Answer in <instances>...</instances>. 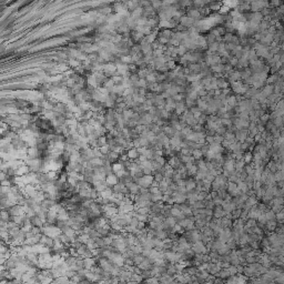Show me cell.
Segmentation results:
<instances>
[{
  "mask_svg": "<svg viewBox=\"0 0 284 284\" xmlns=\"http://www.w3.org/2000/svg\"><path fill=\"white\" fill-rule=\"evenodd\" d=\"M248 135H249V130H244V129H243V130H238L234 135H235L236 141H240V143H243L245 141V139L248 138Z\"/></svg>",
  "mask_w": 284,
  "mask_h": 284,
  "instance_id": "6da1fadb",
  "label": "cell"
},
{
  "mask_svg": "<svg viewBox=\"0 0 284 284\" xmlns=\"http://www.w3.org/2000/svg\"><path fill=\"white\" fill-rule=\"evenodd\" d=\"M213 218L214 219H222L225 216V212L223 211L221 206H214L213 209Z\"/></svg>",
  "mask_w": 284,
  "mask_h": 284,
  "instance_id": "7a4b0ae2",
  "label": "cell"
},
{
  "mask_svg": "<svg viewBox=\"0 0 284 284\" xmlns=\"http://www.w3.org/2000/svg\"><path fill=\"white\" fill-rule=\"evenodd\" d=\"M186 17H189L190 19H192V20L195 21V20H197V19L201 18V15H200V12H199V10L197 9H190Z\"/></svg>",
  "mask_w": 284,
  "mask_h": 284,
  "instance_id": "3957f363",
  "label": "cell"
},
{
  "mask_svg": "<svg viewBox=\"0 0 284 284\" xmlns=\"http://www.w3.org/2000/svg\"><path fill=\"white\" fill-rule=\"evenodd\" d=\"M186 105H184V102H176L175 103V112L178 116H180V114H182L183 112H186Z\"/></svg>",
  "mask_w": 284,
  "mask_h": 284,
  "instance_id": "277c9868",
  "label": "cell"
},
{
  "mask_svg": "<svg viewBox=\"0 0 284 284\" xmlns=\"http://www.w3.org/2000/svg\"><path fill=\"white\" fill-rule=\"evenodd\" d=\"M236 105H238L236 97H234V96H227V105H229L230 108L233 109Z\"/></svg>",
  "mask_w": 284,
  "mask_h": 284,
  "instance_id": "5b68a950",
  "label": "cell"
},
{
  "mask_svg": "<svg viewBox=\"0 0 284 284\" xmlns=\"http://www.w3.org/2000/svg\"><path fill=\"white\" fill-rule=\"evenodd\" d=\"M261 92L263 93L266 98H269L271 94H273V84H267L266 87H264L263 89L261 90Z\"/></svg>",
  "mask_w": 284,
  "mask_h": 284,
  "instance_id": "8992f818",
  "label": "cell"
},
{
  "mask_svg": "<svg viewBox=\"0 0 284 284\" xmlns=\"http://www.w3.org/2000/svg\"><path fill=\"white\" fill-rule=\"evenodd\" d=\"M216 86H218V89L223 90V89H227L229 83H227L223 78H219V79H216Z\"/></svg>",
  "mask_w": 284,
  "mask_h": 284,
  "instance_id": "52a82bcc",
  "label": "cell"
},
{
  "mask_svg": "<svg viewBox=\"0 0 284 284\" xmlns=\"http://www.w3.org/2000/svg\"><path fill=\"white\" fill-rule=\"evenodd\" d=\"M127 157L130 160H135V159L139 158V152H138V150L135 148H132V149H130L128 151V156Z\"/></svg>",
  "mask_w": 284,
  "mask_h": 284,
  "instance_id": "ba28073f",
  "label": "cell"
},
{
  "mask_svg": "<svg viewBox=\"0 0 284 284\" xmlns=\"http://www.w3.org/2000/svg\"><path fill=\"white\" fill-rule=\"evenodd\" d=\"M223 69H224V65L219 63V65H216V66L211 67V72H214V73L219 75V73H222V72H223Z\"/></svg>",
  "mask_w": 284,
  "mask_h": 284,
  "instance_id": "9c48e42d",
  "label": "cell"
},
{
  "mask_svg": "<svg viewBox=\"0 0 284 284\" xmlns=\"http://www.w3.org/2000/svg\"><path fill=\"white\" fill-rule=\"evenodd\" d=\"M146 259V257L143 256L142 254H135V256L132 257V260H133V263H135V265H140L142 262H143V260Z\"/></svg>",
  "mask_w": 284,
  "mask_h": 284,
  "instance_id": "30bf717a",
  "label": "cell"
},
{
  "mask_svg": "<svg viewBox=\"0 0 284 284\" xmlns=\"http://www.w3.org/2000/svg\"><path fill=\"white\" fill-rule=\"evenodd\" d=\"M264 216L266 218V221H271V220H275V213L273 212L271 209H267L264 212Z\"/></svg>",
  "mask_w": 284,
  "mask_h": 284,
  "instance_id": "8fae6325",
  "label": "cell"
},
{
  "mask_svg": "<svg viewBox=\"0 0 284 284\" xmlns=\"http://www.w3.org/2000/svg\"><path fill=\"white\" fill-rule=\"evenodd\" d=\"M191 156L193 157L194 160H201L202 157H203V153L201 152V150H192Z\"/></svg>",
  "mask_w": 284,
  "mask_h": 284,
  "instance_id": "7c38bea8",
  "label": "cell"
},
{
  "mask_svg": "<svg viewBox=\"0 0 284 284\" xmlns=\"http://www.w3.org/2000/svg\"><path fill=\"white\" fill-rule=\"evenodd\" d=\"M218 47H219V42H213V43H210L209 45V52L210 53L214 54V52H216L218 51Z\"/></svg>",
  "mask_w": 284,
  "mask_h": 284,
  "instance_id": "4fadbf2b",
  "label": "cell"
},
{
  "mask_svg": "<svg viewBox=\"0 0 284 284\" xmlns=\"http://www.w3.org/2000/svg\"><path fill=\"white\" fill-rule=\"evenodd\" d=\"M159 27L169 29V28H173V26H172V24L170 22V20H168V21H160V22H159Z\"/></svg>",
  "mask_w": 284,
  "mask_h": 284,
  "instance_id": "5bb4252c",
  "label": "cell"
},
{
  "mask_svg": "<svg viewBox=\"0 0 284 284\" xmlns=\"http://www.w3.org/2000/svg\"><path fill=\"white\" fill-rule=\"evenodd\" d=\"M188 52V49L184 47V46L180 45L179 47H178V56H180V57H183L184 54Z\"/></svg>",
  "mask_w": 284,
  "mask_h": 284,
  "instance_id": "9a60e30c",
  "label": "cell"
},
{
  "mask_svg": "<svg viewBox=\"0 0 284 284\" xmlns=\"http://www.w3.org/2000/svg\"><path fill=\"white\" fill-rule=\"evenodd\" d=\"M143 282H144V284H159V278L152 276V278H148V280H146V281H143Z\"/></svg>",
  "mask_w": 284,
  "mask_h": 284,
  "instance_id": "2e32d148",
  "label": "cell"
},
{
  "mask_svg": "<svg viewBox=\"0 0 284 284\" xmlns=\"http://www.w3.org/2000/svg\"><path fill=\"white\" fill-rule=\"evenodd\" d=\"M227 271L230 273V275H236L238 274V270H236V266L234 265H230L227 267Z\"/></svg>",
  "mask_w": 284,
  "mask_h": 284,
  "instance_id": "e0dca14e",
  "label": "cell"
},
{
  "mask_svg": "<svg viewBox=\"0 0 284 284\" xmlns=\"http://www.w3.org/2000/svg\"><path fill=\"white\" fill-rule=\"evenodd\" d=\"M223 140H224V138L222 137V135H214V143H218V144H221L222 142H223Z\"/></svg>",
  "mask_w": 284,
  "mask_h": 284,
  "instance_id": "ac0fdd59",
  "label": "cell"
},
{
  "mask_svg": "<svg viewBox=\"0 0 284 284\" xmlns=\"http://www.w3.org/2000/svg\"><path fill=\"white\" fill-rule=\"evenodd\" d=\"M180 5L183 7H186V6H190V5H192V2H190V1H183V2H180Z\"/></svg>",
  "mask_w": 284,
  "mask_h": 284,
  "instance_id": "d6986e66",
  "label": "cell"
},
{
  "mask_svg": "<svg viewBox=\"0 0 284 284\" xmlns=\"http://www.w3.org/2000/svg\"><path fill=\"white\" fill-rule=\"evenodd\" d=\"M194 5H195V6H204V5H205V2H202V1H195Z\"/></svg>",
  "mask_w": 284,
  "mask_h": 284,
  "instance_id": "ffe728a7",
  "label": "cell"
}]
</instances>
